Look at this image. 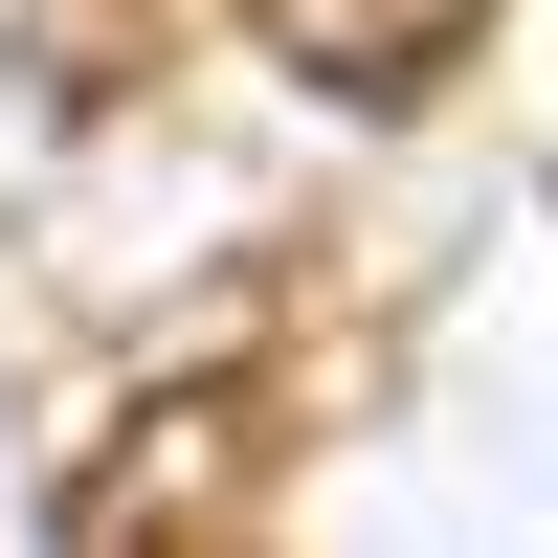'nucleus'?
Listing matches in <instances>:
<instances>
[{"instance_id": "nucleus-1", "label": "nucleus", "mask_w": 558, "mask_h": 558, "mask_svg": "<svg viewBox=\"0 0 558 558\" xmlns=\"http://www.w3.org/2000/svg\"><path fill=\"white\" fill-rule=\"evenodd\" d=\"M313 425H336V357H268V291H223L202 336L134 380V425L68 470V536H89V558H157V536L202 558V536H246L268 492H291Z\"/></svg>"}, {"instance_id": "nucleus-3", "label": "nucleus", "mask_w": 558, "mask_h": 558, "mask_svg": "<svg viewBox=\"0 0 558 558\" xmlns=\"http://www.w3.org/2000/svg\"><path fill=\"white\" fill-rule=\"evenodd\" d=\"M23 68L68 89V112H112V89L157 68V0H23Z\"/></svg>"}, {"instance_id": "nucleus-2", "label": "nucleus", "mask_w": 558, "mask_h": 558, "mask_svg": "<svg viewBox=\"0 0 558 558\" xmlns=\"http://www.w3.org/2000/svg\"><path fill=\"white\" fill-rule=\"evenodd\" d=\"M246 23L291 45V68L336 89V112H425V89L492 45V0H246Z\"/></svg>"}]
</instances>
